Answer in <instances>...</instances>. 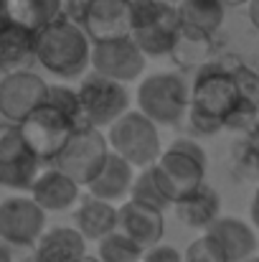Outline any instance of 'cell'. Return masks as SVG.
<instances>
[{
	"instance_id": "cell-1",
	"label": "cell",
	"mask_w": 259,
	"mask_h": 262,
	"mask_svg": "<svg viewBox=\"0 0 259 262\" xmlns=\"http://www.w3.org/2000/svg\"><path fill=\"white\" fill-rule=\"evenodd\" d=\"M259 117V77L239 59L206 61L191 84V127L201 135L247 130Z\"/></svg>"
},
{
	"instance_id": "cell-2",
	"label": "cell",
	"mask_w": 259,
	"mask_h": 262,
	"mask_svg": "<svg viewBox=\"0 0 259 262\" xmlns=\"http://www.w3.org/2000/svg\"><path fill=\"white\" fill-rule=\"evenodd\" d=\"M38 64L59 79H79L91 67V38L82 23L61 13L56 20L36 31Z\"/></svg>"
},
{
	"instance_id": "cell-3",
	"label": "cell",
	"mask_w": 259,
	"mask_h": 262,
	"mask_svg": "<svg viewBox=\"0 0 259 262\" xmlns=\"http://www.w3.org/2000/svg\"><path fill=\"white\" fill-rule=\"evenodd\" d=\"M130 36L145 56L160 59L175 54L180 43L178 5L166 0H132V31Z\"/></svg>"
},
{
	"instance_id": "cell-4",
	"label": "cell",
	"mask_w": 259,
	"mask_h": 262,
	"mask_svg": "<svg viewBox=\"0 0 259 262\" xmlns=\"http://www.w3.org/2000/svg\"><path fill=\"white\" fill-rule=\"evenodd\" d=\"M20 125L23 138L33 148V153L41 158V163H54L59 153L66 148L72 135L82 127V120L64 107L54 104L51 99H43Z\"/></svg>"
},
{
	"instance_id": "cell-5",
	"label": "cell",
	"mask_w": 259,
	"mask_h": 262,
	"mask_svg": "<svg viewBox=\"0 0 259 262\" xmlns=\"http://www.w3.org/2000/svg\"><path fill=\"white\" fill-rule=\"evenodd\" d=\"M206 168H208L206 150L193 138H175L153 163V171L163 183V188L168 191L173 204L206 181Z\"/></svg>"
},
{
	"instance_id": "cell-6",
	"label": "cell",
	"mask_w": 259,
	"mask_h": 262,
	"mask_svg": "<svg viewBox=\"0 0 259 262\" xmlns=\"http://www.w3.org/2000/svg\"><path fill=\"white\" fill-rule=\"evenodd\" d=\"M191 87L175 72H155L137 87V110L160 127H173L188 117Z\"/></svg>"
},
{
	"instance_id": "cell-7",
	"label": "cell",
	"mask_w": 259,
	"mask_h": 262,
	"mask_svg": "<svg viewBox=\"0 0 259 262\" xmlns=\"http://www.w3.org/2000/svg\"><path fill=\"white\" fill-rule=\"evenodd\" d=\"M107 140H109V148L117 156L127 158L135 168L153 166L163 153L160 125L153 122L140 110H130L114 125H109L107 127Z\"/></svg>"
},
{
	"instance_id": "cell-8",
	"label": "cell",
	"mask_w": 259,
	"mask_h": 262,
	"mask_svg": "<svg viewBox=\"0 0 259 262\" xmlns=\"http://www.w3.org/2000/svg\"><path fill=\"white\" fill-rule=\"evenodd\" d=\"M64 13L82 23L91 43L122 38L132 31V0H66Z\"/></svg>"
},
{
	"instance_id": "cell-9",
	"label": "cell",
	"mask_w": 259,
	"mask_h": 262,
	"mask_svg": "<svg viewBox=\"0 0 259 262\" xmlns=\"http://www.w3.org/2000/svg\"><path fill=\"white\" fill-rule=\"evenodd\" d=\"M77 92H79L84 125L102 130V127L114 125L125 112H130V92L125 87V82L91 72L82 77Z\"/></svg>"
},
{
	"instance_id": "cell-10",
	"label": "cell",
	"mask_w": 259,
	"mask_h": 262,
	"mask_svg": "<svg viewBox=\"0 0 259 262\" xmlns=\"http://www.w3.org/2000/svg\"><path fill=\"white\" fill-rule=\"evenodd\" d=\"M109 153H112V148H109L107 135H102L99 127L82 125L72 135V140L66 143V148L59 153V158L51 166L61 168L64 173L72 176L79 186L86 188L97 178V173L104 168Z\"/></svg>"
},
{
	"instance_id": "cell-11",
	"label": "cell",
	"mask_w": 259,
	"mask_h": 262,
	"mask_svg": "<svg viewBox=\"0 0 259 262\" xmlns=\"http://www.w3.org/2000/svg\"><path fill=\"white\" fill-rule=\"evenodd\" d=\"M41 173V158L33 153L18 122H0V186L31 191Z\"/></svg>"
},
{
	"instance_id": "cell-12",
	"label": "cell",
	"mask_w": 259,
	"mask_h": 262,
	"mask_svg": "<svg viewBox=\"0 0 259 262\" xmlns=\"http://www.w3.org/2000/svg\"><path fill=\"white\" fill-rule=\"evenodd\" d=\"M148 56L135 43L132 36L109 38V41H94L91 43V72L117 79V82H135L145 72Z\"/></svg>"
},
{
	"instance_id": "cell-13",
	"label": "cell",
	"mask_w": 259,
	"mask_h": 262,
	"mask_svg": "<svg viewBox=\"0 0 259 262\" xmlns=\"http://www.w3.org/2000/svg\"><path fill=\"white\" fill-rule=\"evenodd\" d=\"M46 209L33 196H10L0 201V239L13 245H36L46 232Z\"/></svg>"
},
{
	"instance_id": "cell-14",
	"label": "cell",
	"mask_w": 259,
	"mask_h": 262,
	"mask_svg": "<svg viewBox=\"0 0 259 262\" xmlns=\"http://www.w3.org/2000/svg\"><path fill=\"white\" fill-rule=\"evenodd\" d=\"M49 92V82L33 69L10 72L0 79V115L8 122H23Z\"/></svg>"
},
{
	"instance_id": "cell-15",
	"label": "cell",
	"mask_w": 259,
	"mask_h": 262,
	"mask_svg": "<svg viewBox=\"0 0 259 262\" xmlns=\"http://www.w3.org/2000/svg\"><path fill=\"white\" fill-rule=\"evenodd\" d=\"M38 64L36 54V31L18 26L8 20L5 15L0 18V72H26Z\"/></svg>"
},
{
	"instance_id": "cell-16",
	"label": "cell",
	"mask_w": 259,
	"mask_h": 262,
	"mask_svg": "<svg viewBox=\"0 0 259 262\" xmlns=\"http://www.w3.org/2000/svg\"><path fill=\"white\" fill-rule=\"evenodd\" d=\"M120 229L130 234L143 250L163 242L166 234V211L140 204L135 199H125L120 204Z\"/></svg>"
},
{
	"instance_id": "cell-17",
	"label": "cell",
	"mask_w": 259,
	"mask_h": 262,
	"mask_svg": "<svg viewBox=\"0 0 259 262\" xmlns=\"http://www.w3.org/2000/svg\"><path fill=\"white\" fill-rule=\"evenodd\" d=\"M180 36L191 41H211L226 18V5L221 0H180Z\"/></svg>"
},
{
	"instance_id": "cell-18",
	"label": "cell",
	"mask_w": 259,
	"mask_h": 262,
	"mask_svg": "<svg viewBox=\"0 0 259 262\" xmlns=\"http://www.w3.org/2000/svg\"><path fill=\"white\" fill-rule=\"evenodd\" d=\"M79 183L69 173H64L56 166H49L41 171L31 186V196L46 209V211H66L74 204H79Z\"/></svg>"
},
{
	"instance_id": "cell-19",
	"label": "cell",
	"mask_w": 259,
	"mask_h": 262,
	"mask_svg": "<svg viewBox=\"0 0 259 262\" xmlns=\"http://www.w3.org/2000/svg\"><path fill=\"white\" fill-rule=\"evenodd\" d=\"M74 227L89 242H102L104 237L120 229V206L86 193L74 211Z\"/></svg>"
},
{
	"instance_id": "cell-20",
	"label": "cell",
	"mask_w": 259,
	"mask_h": 262,
	"mask_svg": "<svg viewBox=\"0 0 259 262\" xmlns=\"http://www.w3.org/2000/svg\"><path fill=\"white\" fill-rule=\"evenodd\" d=\"M178 222H183L191 229H208L219 216H221V196L214 186H208L206 181L201 186H196L193 191H188L183 199H178L173 204Z\"/></svg>"
},
{
	"instance_id": "cell-21",
	"label": "cell",
	"mask_w": 259,
	"mask_h": 262,
	"mask_svg": "<svg viewBox=\"0 0 259 262\" xmlns=\"http://www.w3.org/2000/svg\"><path fill=\"white\" fill-rule=\"evenodd\" d=\"M206 234H211L221 245L229 262H242L252 255H257V232H254L252 224H247L239 216H219L206 229Z\"/></svg>"
},
{
	"instance_id": "cell-22",
	"label": "cell",
	"mask_w": 259,
	"mask_h": 262,
	"mask_svg": "<svg viewBox=\"0 0 259 262\" xmlns=\"http://www.w3.org/2000/svg\"><path fill=\"white\" fill-rule=\"evenodd\" d=\"M135 176H137L135 173V166H132L127 158H122V156H117V153L112 150L109 158H107V163H104V168L86 186V191H89L91 196H97V199H104V201L117 204V201L130 199Z\"/></svg>"
},
{
	"instance_id": "cell-23",
	"label": "cell",
	"mask_w": 259,
	"mask_h": 262,
	"mask_svg": "<svg viewBox=\"0 0 259 262\" xmlns=\"http://www.w3.org/2000/svg\"><path fill=\"white\" fill-rule=\"evenodd\" d=\"M86 239L77 227L46 229L36 242L38 262H79L86 252Z\"/></svg>"
},
{
	"instance_id": "cell-24",
	"label": "cell",
	"mask_w": 259,
	"mask_h": 262,
	"mask_svg": "<svg viewBox=\"0 0 259 262\" xmlns=\"http://www.w3.org/2000/svg\"><path fill=\"white\" fill-rule=\"evenodd\" d=\"M64 13V0H3V15L31 31H41Z\"/></svg>"
},
{
	"instance_id": "cell-25",
	"label": "cell",
	"mask_w": 259,
	"mask_h": 262,
	"mask_svg": "<svg viewBox=\"0 0 259 262\" xmlns=\"http://www.w3.org/2000/svg\"><path fill=\"white\" fill-rule=\"evenodd\" d=\"M130 199H135V201H140V204H148V206H155V209H160V211H166V209L173 206V199L168 196V191L163 188V183L158 181L153 166L140 168V173L135 176Z\"/></svg>"
},
{
	"instance_id": "cell-26",
	"label": "cell",
	"mask_w": 259,
	"mask_h": 262,
	"mask_svg": "<svg viewBox=\"0 0 259 262\" xmlns=\"http://www.w3.org/2000/svg\"><path fill=\"white\" fill-rule=\"evenodd\" d=\"M97 245H99L97 257L102 262H140L143 255H145V250L130 234H125L122 229L112 232L109 237H104Z\"/></svg>"
},
{
	"instance_id": "cell-27",
	"label": "cell",
	"mask_w": 259,
	"mask_h": 262,
	"mask_svg": "<svg viewBox=\"0 0 259 262\" xmlns=\"http://www.w3.org/2000/svg\"><path fill=\"white\" fill-rule=\"evenodd\" d=\"M234 150H237V161H239L242 171L259 176V122L244 130V135L234 145Z\"/></svg>"
},
{
	"instance_id": "cell-28",
	"label": "cell",
	"mask_w": 259,
	"mask_h": 262,
	"mask_svg": "<svg viewBox=\"0 0 259 262\" xmlns=\"http://www.w3.org/2000/svg\"><path fill=\"white\" fill-rule=\"evenodd\" d=\"M183 262H229L226 252L221 250V245L211 237V234H201L198 239H193L185 252H183Z\"/></svg>"
},
{
	"instance_id": "cell-29",
	"label": "cell",
	"mask_w": 259,
	"mask_h": 262,
	"mask_svg": "<svg viewBox=\"0 0 259 262\" xmlns=\"http://www.w3.org/2000/svg\"><path fill=\"white\" fill-rule=\"evenodd\" d=\"M0 262H38L36 245H13L0 239Z\"/></svg>"
},
{
	"instance_id": "cell-30",
	"label": "cell",
	"mask_w": 259,
	"mask_h": 262,
	"mask_svg": "<svg viewBox=\"0 0 259 262\" xmlns=\"http://www.w3.org/2000/svg\"><path fill=\"white\" fill-rule=\"evenodd\" d=\"M140 262H183V252L178 247H173V245L158 242V245L145 250V255H143Z\"/></svg>"
},
{
	"instance_id": "cell-31",
	"label": "cell",
	"mask_w": 259,
	"mask_h": 262,
	"mask_svg": "<svg viewBox=\"0 0 259 262\" xmlns=\"http://www.w3.org/2000/svg\"><path fill=\"white\" fill-rule=\"evenodd\" d=\"M247 15H249V23L259 31V0H249L247 3Z\"/></svg>"
},
{
	"instance_id": "cell-32",
	"label": "cell",
	"mask_w": 259,
	"mask_h": 262,
	"mask_svg": "<svg viewBox=\"0 0 259 262\" xmlns=\"http://www.w3.org/2000/svg\"><path fill=\"white\" fill-rule=\"evenodd\" d=\"M249 214H252V224H254V229H259V183H257V191H254V201H252Z\"/></svg>"
},
{
	"instance_id": "cell-33",
	"label": "cell",
	"mask_w": 259,
	"mask_h": 262,
	"mask_svg": "<svg viewBox=\"0 0 259 262\" xmlns=\"http://www.w3.org/2000/svg\"><path fill=\"white\" fill-rule=\"evenodd\" d=\"M226 8H239V5H247L249 0H221Z\"/></svg>"
},
{
	"instance_id": "cell-34",
	"label": "cell",
	"mask_w": 259,
	"mask_h": 262,
	"mask_svg": "<svg viewBox=\"0 0 259 262\" xmlns=\"http://www.w3.org/2000/svg\"><path fill=\"white\" fill-rule=\"evenodd\" d=\"M79 262H102V260H99L97 255H84V257H82Z\"/></svg>"
},
{
	"instance_id": "cell-35",
	"label": "cell",
	"mask_w": 259,
	"mask_h": 262,
	"mask_svg": "<svg viewBox=\"0 0 259 262\" xmlns=\"http://www.w3.org/2000/svg\"><path fill=\"white\" fill-rule=\"evenodd\" d=\"M242 262H259V255H252V257H247V260H242Z\"/></svg>"
},
{
	"instance_id": "cell-36",
	"label": "cell",
	"mask_w": 259,
	"mask_h": 262,
	"mask_svg": "<svg viewBox=\"0 0 259 262\" xmlns=\"http://www.w3.org/2000/svg\"><path fill=\"white\" fill-rule=\"evenodd\" d=\"M166 3H173V5H178V3H180V0H166Z\"/></svg>"
},
{
	"instance_id": "cell-37",
	"label": "cell",
	"mask_w": 259,
	"mask_h": 262,
	"mask_svg": "<svg viewBox=\"0 0 259 262\" xmlns=\"http://www.w3.org/2000/svg\"><path fill=\"white\" fill-rule=\"evenodd\" d=\"M0 18H3V0H0Z\"/></svg>"
},
{
	"instance_id": "cell-38",
	"label": "cell",
	"mask_w": 259,
	"mask_h": 262,
	"mask_svg": "<svg viewBox=\"0 0 259 262\" xmlns=\"http://www.w3.org/2000/svg\"><path fill=\"white\" fill-rule=\"evenodd\" d=\"M64 3H66V0H64Z\"/></svg>"
}]
</instances>
